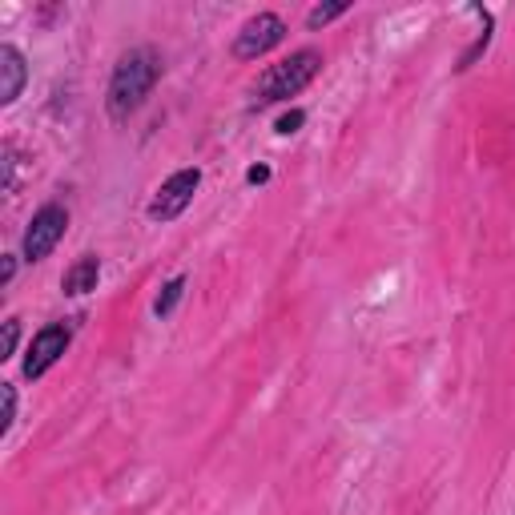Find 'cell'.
Masks as SVG:
<instances>
[{
  "label": "cell",
  "instance_id": "cell-5",
  "mask_svg": "<svg viewBox=\"0 0 515 515\" xmlns=\"http://www.w3.org/2000/svg\"><path fill=\"white\" fill-rule=\"evenodd\" d=\"M65 230H69V210H65L61 202L41 206V210L33 214L25 238H21V258H25V262H45V258L57 250V242L65 238Z\"/></svg>",
  "mask_w": 515,
  "mask_h": 515
},
{
  "label": "cell",
  "instance_id": "cell-10",
  "mask_svg": "<svg viewBox=\"0 0 515 515\" xmlns=\"http://www.w3.org/2000/svg\"><path fill=\"white\" fill-rule=\"evenodd\" d=\"M342 13H351V0H334V5H314V9L306 13V25H310V29H326V25L338 21Z\"/></svg>",
  "mask_w": 515,
  "mask_h": 515
},
{
  "label": "cell",
  "instance_id": "cell-7",
  "mask_svg": "<svg viewBox=\"0 0 515 515\" xmlns=\"http://www.w3.org/2000/svg\"><path fill=\"white\" fill-rule=\"evenodd\" d=\"M29 81V61L17 45H0V105H17V97L25 93Z\"/></svg>",
  "mask_w": 515,
  "mask_h": 515
},
{
  "label": "cell",
  "instance_id": "cell-15",
  "mask_svg": "<svg viewBox=\"0 0 515 515\" xmlns=\"http://www.w3.org/2000/svg\"><path fill=\"white\" fill-rule=\"evenodd\" d=\"M246 182H250V186H266V182H270V165H250V169H246Z\"/></svg>",
  "mask_w": 515,
  "mask_h": 515
},
{
  "label": "cell",
  "instance_id": "cell-9",
  "mask_svg": "<svg viewBox=\"0 0 515 515\" xmlns=\"http://www.w3.org/2000/svg\"><path fill=\"white\" fill-rule=\"evenodd\" d=\"M182 294H186V274H178V278H169V282L161 286L157 302H153V314H157V318H169V314H174V310H178Z\"/></svg>",
  "mask_w": 515,
  "mask_h": 515
},
{
  "label": "cell",
  "instance_id": "cell-13",
  "mask_svg": "<svg viewBox=\"0 0 515 515\" xmlns=\"http://www.w3.org/2000/svg\"><path fill=\"white\" fill-rule=\"evenodd\" d=\"M17 190V149L5 145V194Z\"/></svg>",
  "mask_w": 515,
  "mask_h": 515
},
{
  "label": "cell",
  "instance_id": "cell-2",
  "mask_svg": "<svg viewBox=\"0 0 515 515\" xmlns=\"http://www.w3.org/2000/svg\"><path fill=\"white\" fill-rule=\"evenodd\" d=\"M318 73H322V53H318V49H298V53H290L286 61L270 65V69L258 77V85H254V109H266V105H278V101L298 97Z\"/></svg>",
  "mask_w": 515,
  "mask_h": 515
},
{
  "label": "cell",
  "instance_id": "cell-8",
  "mask_svg": "<svg viewBox=\"0 0 515 515\" xmlns=\"http://www.w3.org/2000/svg\"><path fill=\"white\" fill-rule=\"evenodd\" d=\"M97 282H101V258H97V254H81V258L65 270L61 290H65L69 298H81V294L97 290Z\"/></svg>",
  "mask_w": 515,
  "mask_h": 515
},
{
  "label": "cell",
  "instance_id": "cell-16",
  "mask_svg": "<svg viewBox=\"0 0 515 515\" xmlns=\"http://www.w3.org/2000/svg\"><path fill=\"white\" fill-rule=\"evenodd\" d=\"M17 258L21 254H5V266H0V286H9L17 278Z\"/></svg>",
  "mask_w": 515,
  "mask_h": 515
},
{
  "label": "cell",
  "instance_id": "cell-12",
  "mask_svg": "<svg viewBox=\"0 0 515 515\" xmlns=\"http://www.w3.org/2000/svg\"><path fill=\"white\" fill-rule=\"evenodd\" d=\"M21 342V318H5V347H0V359H13Z\"/></svg>",
  "mask_w": 515,
  "mask_h": 515
},
{
  "label": "cell",
  "instance_id": "cell-1",
  "mask_svg": "<svg viewBox=\"0 0 515 515\" xmlns=\"http://www.w3.org/2000/svg\"><path fill=\"white\" fill-rule=\"evenodd\" d=\"M157 77H161V57H157V49H149V45L125 49V53L117 57L113 77H109V89H105V109H109V117H113L117 125H125V121L149 101Z\"/></svg>",
  "mask_w": 515,
  "mask_h": 515
},
{
  "label": "cell",
  "instance_id": "cell-4",
  "mask_svg": "<svg viewBox=\"0 0 515 515\" xmlns=\"http://www.w3.org/2000/svg\"><path fill=\"white\" fill-rule=\"evenodd\" d=\"M69 342H73V326H69V322H49V326H41V330L33 334V342H29V351H25L21 375H25L29 383H37L41 375H49V371L65 359Z\"/></svg>",
  "mask_w": 515,
  "mask_h": 515
},
{
  "label": "cell",
  "instance_id": "cell-3",
  "mask_svg": "<svg viewBox=\"0 0 515 515\" xmlns=\"http://www.w3.org/2000/svg\"><path fill=\"white\" fill-rule=\"evenodd\" d=\"M198 186H202V169H198V165H186V169H178V174H169V178L157 186L153 202H149V222H161V226H165V222H178V218L190 210Z\"/></svg>",
  "mask_w": 515,
  "mask_h": 515
},
{
  "label": "cell",
  "instance_id": "cell-11",
  "mask_svg": "<svg viewBox=\"0 0 515 515\" xmlns=\"http://www.w3.org/2000/svg\"><path fill=\"white\" fill-rule=\"evenodd\" d=\"M0 395H5V415H0V435L13 431V419H17V387L13 383H0Z\"/></svg>",
  "mask_w": 515,
  "mask_h": 515
},
{
  "label": "cell",
  "instance_id": "cell-14",
  "mask_svg": "<svg viewBox=\"0 0 515 515\" xmlns=\"http://www.w3.org/2000/svg\"><path fill=\"white\" fill-rule=\"evenodd\" d=\"M302 121H306V113H302V109H290V113H282V117H278V125H274V129H278V133H298V125H302Z\"/></svg>",
  "mask_w": 515,
  "mask_h": 515
},
{
  "label": "cell",
  "instance_id": "cell-6",
  "mask_svg": "<svg viewBox=\"0 0 515 515\" xmlns=\"http://www.w3.org/2000/svg\"><path fill=\"white\" fill-rule=\"evenodd\" d=\"M286 41V21L278 17V13H258V17H250L242 29H238V37H234V57L238 61H258V57H266L270 49H278Z\"/></svg>",
  "mask_w": 515,
  "mask_h": 515
}]
</instances>
